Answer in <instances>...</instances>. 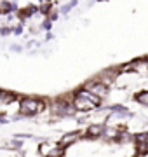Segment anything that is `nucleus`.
Listing matches in <instances>:
<instances>
[{
	"label": "nucleus",
	"instance_id": "f257e3e1",
	"mask_svg": "<svg viewBox=\"0 0 148 157\" xmlns=\"http://www.w3.org/2000/svg\"><path fill=\"white\" fill-rule=\"evenodd\" d=\"M21 113L24 115H35V113H39L44 110V103L40 100H35V98H24L21 101V107H19Z\"/></svg>",
	"mask_w": 148,
	"mask_h": 157
},
{
	"label": "nucleus",
	"instance_id": "f03ea898",
	"mask_svg": "<svg viewBox=\"0 0 148 157\" xmlns=\"http://www.w3.org/2000/svg\"><path fill=\"white\" fill-rule=\"evenodd\" d=\"M73 107H75V110H84V112H86V110L94 108L96 105H94L91 100H87L86 96H80L79 94L77 98H75V101H73Z\"/></svg>",
	"mask_w": 148,
	"mask_h": 157
},
{
	"label": "nucleus",
	"instance_id": "7ed1b4c3",
	"mask_svg": "<svg viewBox=\"0 0 148 157\" xmlns=\"http://www.w3.org/2000/svg\"><path fill=\"white\" fill-rule=\"evenodd\" d=\"M87 87H89V91H91V93H94V94H98V96H105L106 93H108V87H106L105 84H101V82L89 84Z\"/></svg>",
	"mask_w": 148,
	"mask_h": 157
},
{
	"label": "nucleus",
	"instance_id": "20e7f679",
	"mask_svg": "<svg viewBox=\"0 0 148 157\" xmlns=\"http://www.w3.org/2000/svg\"><path fill=\"white\" fill-rule=\"evenodd\" d=\"M77 138H79V135L77 133H72V135H65L61 138V143L59 145L61 147H68V145H72L73 141H77Z\"/></svg>",
	"mask_w": 148,
	"mask_h": 157
},
{
	"label": "nucleus",
	"instance_id": "39448f33",
	"mask_svg": "<svg viewBox=\"0 0 148 157\" xmlns=\"http://www.w3.org/2000/svg\"><path fill=\"white\" fill-rule=\"evenodd\" d=\"M79 94H80V96H86L87 100H91L94 105H98V103H99V96L94 94V93H91V91H80Z\"/></svg>",
	"mask_w": 148,
	"mask_h": 157
},
{
	"label": "nucleus",
	"instance_id": "423d86ee",
	"mask_svg": "<svg viewBox=\"0 0 148 157\" xmlns=\"http://www.w3.org/2000/svg\"><path fill=\"white\" fill-rule=\"evenodd\" d=\"M87 133H89L91 136H98V135H101V133H103V128H101V126H91Z\"/></svg>",
	"mask_w": 148,
	"mask_h": 157
},
{
	"label": "nucleus",
	"instance_id": "0eeeda50",
	"mask_svg": "<svg viewBox=\"0 0 148 157\" xmlns=\"http://www.w3.org/2000/svg\"><path fill=\"white\" fill-rule=\"evenodd\" d=\"M136 100L141 103V105H145V107H148V93H141V94L136 96Z\"/></svg>",
	"mask_w": 148,
	"mask_h": 157
},
{
	"label": "nucleus",
	"instance_id": "6e6552de",
	"mask_svg": "<svg viewBox=\"0 0 148 157\" xmlns=\"http://www.w3.org/2000/svg\"><path fill=\"white\" fill-rule=\"evenodd\" d=\"M146 148H148L146 141H138V152L139 154H146Z\"/></svg>",
	"mask_w": 148,
	"mask_h": 157
},
{
	"label": "nucleus",
	"instance_id": "1a4fd4ad",
	"mask_svg": "<svg viewBox=\"0 0 148 157\" xmlns=\"http://www.w3.org/2000/svg\"><path fill=\"white\" fill-rule=\"evenodd\" d=\"M148 140V133H141V135H138V141H146Z\"/></svg>",
	"mask_w": 148,
	"mask_h": 157
},
{
	"label": "nucleus",
	"instance_id": "9d476101",
	"mask_svg": "<svg viewBox=\"0 0 148 157\" xmlns=\"http://www.w3.org/2000/svg\"><path fill=\"white\" fill-rule=\"evenodd\" d=\"M112 110H115V112H122V113H125V108H122L120 105H115V107H112Z\"/></svg>",
	"mask_w": 148,
	"mask_h": 157
}]
</instances>
